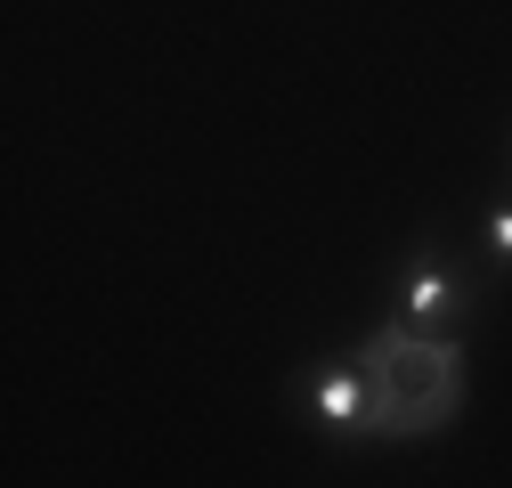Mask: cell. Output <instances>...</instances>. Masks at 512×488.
Instances as JSON below:
<instances>
[{
    "label": "cell",
    "mask_w": 512,
    "mask_h": 488,
    "mask_svg": "<svg viewBox=\"0 0 512 488\" xmlns=\"http://www.w3.org/2000/svg\"><path fill=\"white\" fill-rule=\"evenodd\" d=\"M350 366L366 375V440H431L464 415V342L456 334H407L382 318L374 334L350 342Z\"/></svg>",
    "instance_id": "obj_1"
},
{
    "label": "cell",
    "mask_w": 512,
    "mask_h": 488,
    "mask_svg": "<svg viewBox=\"0 0 512 488\" xmlns=\"http://www.w3.org/2000/svg\"><path fill=\"white\" fill-rule=\"evenodd\" d=\"M472 301H480V285H472V269L456 261V253H439V244H431V253L407 269V293H399V326L407 334H447V326H456V318H472Z\"/></svg>",
    "instance_id": "obj_2"
},
{
    "label": "cell",
    "mask_w": 512,
    "mask_h": 488,
    "mask_svg": "<svg viewBox=\"0 0 512 488\" xmlns=\"http://www.w3.org/2000/svg\"><path fill=\"white\" fill-rule=\"evenodd\" d=\"M301 407H317V423H326L334 440H366V375L350 358L301 366Z\"/></svg>",
    "instance_id": "obj_3"
},
{
    "label": "cell",
    "mask_w": 512,
    "mask_h": 488,
    "mask_svg": "<svg viewBox=\"0 0 512 488\" xmlns=\"http://www.w3.org/2000/svg\"><path fill=\"white\" fill-rule=\"evenodd\" d=\"M480 236H488V261H512V204H496Z\"/></svg>",
    "instance_id": "obj_4"
}]
</instances>
